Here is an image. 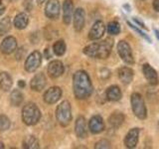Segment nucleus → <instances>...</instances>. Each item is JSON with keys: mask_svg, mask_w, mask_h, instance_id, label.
Listing matches in <instances>:
<instances>
[{"mask_svg": "<svg viewBox=\"0 0 159 149\" xmlns=\"http://www.w3.org/2000/svg\"><path fill=\"white\" fill-rule=\"evenodd\" d=\"M73 91L76 98L86 99L93 93V87L89 74L86 71H78L73 77Z\"/></svg>", "mask_w": 159, "mask_h": 149, "instance_id": "obj_1", "label": "nucleus"}, {"mask_svg": "<svg viewBox=\"0 0 159 149\" xmlns=\"http://www.w3.org/2000/svg\"><path fill=\"white\" fill-rule=\"evenodd\" d=\"M113 41L111 39H106L104 41H99L89 44L84 49V54L89 58L93 59H107L111 55Z\"/></svg>", "mask_w": 159, "mask_h": 149, "instance_id": "obj_2", "label": "nucleus"}, {"mask_svg": "<svg viewBox=\"0 0 159 149\" xmlns=\"http://www.w3.org/2000/svg\"><path fill=\"white\" fill-rule=\"evenodd\" d=\"M41 118V111L39 107L33 102H29L24 106L22 109V120L28 126L37 124Z\"/></svg>", "mask_w": 159, "mask_h": 149, "instance_id": "obj_3", "label": "nucleus"}, {"mask_svg": "<svg viewBox=\"0 0 159 149\" xmlns=\"http://www.w3.org/2000/svg\"><path fill=\"white\" fill-rule=\"evenodd\" d=\"M56 118L59 124L63 127L68 126L72 121V107L68 101H64L57 106Z\"/></svg>", "mask_w": 159, "mask_h": 149, "instance_id": "obj_4", "label": "nucleus"}, {"mask_svg": "<svg viewBox=\"0 0 159 149\" xmlns=\"http://www.w3.org/2000/svg\"><path fill=\"white\" fill-rule=\"evenodd\" d=\"M131 108L134 115L139 119H145L147 117V109L145 106V102L142 96L138 93H133L130 97Z\"/></svg>", "mask_w": 159, "mask_h": 149, "instance_id": "obj_5", "label": "nucleus"}, {"mask_svg": "<svg viewBox=\"0 0 159 149\" xmlns=\"http://www.w3.org/2000/svg\"><path fill=\"white\" fill-rule=\"evenodd\" d=\"M117 53L122 61L127 65L134 64V58L132 55L131 47L125 41H119L117 44Z\"/></svg>", "mask_w": 159, "mask_h": 149, "instance_id": "obj_6", "label": "nucleus"}, {"mask_svg": "<svg viewBox=\"0 0 159 149\" xmlns=\"http://www.w3.org/2000/svg\"><path fill=\"white\" fill-rule=\"evenodd\" d=\"M42 63V55L38 51H34L28 56L25 62V70L29 73H33L40 67Z\"/></svg>", "mask_w": 159, "mask_h": 149, "instance_id": "obj_7", "label": "nucleus"}, {"mask_svg": "<svg viewBox=\"0 0 159 149\" xmlns=\"http://www.w3.org/2000/svg\"><path fill=\"white\" fill-rule=\"evenodd\" d=\"M62 97V89L59 87H51L44 93V102L48 104L56 103Z\"/></svg>", "mask_w": 159, "mask_h": 149, "instance_id": "obj_8", "label": "nucleus"}, {"mask_svg": "<svg viewBox=\"0 0 159 149\" xmlns=\"http://www.w3.org/2000/svg\"><path fill=\"white\" fill-rule=\"evenodd\" d=\"M45 15L51 20L58 19L60 15L59 0H48L45 6Z\"/></svg>", "mask_w": 159, "mask_h": 149, "instance_id": "obj_9", "label": "nucleus"}, {"mask_svg": "<svg viewBox=\"0 0 159 149\" xmlns=\"http://www.w3.org/2000/svg\"><path fill=\"white\" fill-rule=\"evenodd\" d=\"M17 50V40L13 36H8L0 44V52L4 55H10Z\"/></svg>", "mask_w": 159, "mask_h": 149, "instance_id": "obj_10", "label": "nucleus"}, {"mask_svg": "<svg viewBox=\"0 0 159 149\" xmlns=\"http://www.w3.org/2000/svg\"><path fill=\"white\" fill-rule=\"evenodd\" d=\"M47 71H48V74L52 79H57L59 77H61L64 74L65 68H64V65L61 61H59V60H54V61L49 63Z\"/></svg>", "mask_w": 159, "mask_h": 149, "instance_id": "obj_11", "label": "nucleus"}, {"mask_svg": "<svg viewBox=\"0 0 159 149\" xmlns=\"http://www.w3.org/2000/svg\"><path fill=\"white\" fill-rule=\"evenodd\" d=\"M106 32V25L102 21H97L89 32V38L92 41H98L101 39Z\"/></svg>", "mask_w": 159, "mask_h": 149, "instance_id": "obj_12", "label": "nucleus"}, {"mask_svg": "<svg viewBox=\"0 0 159 149\" xmlns=\"http://www.w3.org/2000/svg\"><path fill=\"white\" fill-rule=\"evenodd\" d=\"M84 23H86V12L83 8H78L75 10L74 16H73V25L74 29L77 32L82 31Z\"/></svg>", "mask_w": 159, "mask_h": 149, "instance_id": "obj_13", "label": "nucleus"}, {"mask_svg": "<svg viewBox=\"0 0 159 149\" xmlns=\"http://www.w3.org/2000/svg\"><path fill=\"white\" fill-rule=\"evenodd\" d=\"M139 132H140L139 128H132L127 132L126 136L124 137V145L126 148L131 149L136 147L139 139Z\"/></svg>", "mask_w": 159, "mask_h": 149, "instance_id": "obj_14", "label": "nucleus"}, {"mask_svg": "<svg viewBox=\"0 0 159 149\" xmlns=\"http://www.w3.org/2000/svg\"><path fill=\"white\" fill-rule=\"evenodd\" d=\"M89 129L93 134H98L104 130V122L101 115H93L89 122Z\"/></svg>", "mask_w": 159, "mask_h": 149, "instance_id": "obj_15", "label": "nucleus"}, {"mask_svg": "<svg viewBox=\"0 0 159 149\" xmlns=\"http://www.w3.org/2000/svg\"><path fill=\"white\" fill-rule=\"evenodd\" d=\"M142 72L145 79H147V82L152 84V86H155L158 84V74L156 72L155 69H153L149 64H144L142 67Z\"/></svg>", "mask_w": 159, "mask_h": 149, "instance_id": "obj_16", "label": "nucleus"}, {"mask_svg": "<svg viewBox=\"0 0 159 149\" xmlns=\"http://www.w3.org/2000/svg\"><path fill=\"white\" fill-rule=\"evenodd\" d=\"M75 132L79 138H86L88 136L87 120L84 116L80 115L75 122Z\"/></svg>", "mask_w": 159, "mask_h": 149, "instance_id": "obj_17", "label": "nucleus"}, {"mask_svg": "<svg viewBox=\"0 0 159 149\" xmlns=\"http://www.w3.org/2000/svg\"><path fill=\"white\" fill-rule=\"evenodd\" d=\"M46 84L47 79L45 74L43 73H39L32 78L31 83H30V87L35 92H41L46 87Z\"/></svg>", "mask_w": 159, "mask_h": 149, "instance_id": "obj_18", "label": "nucleus"}, {"mask_svg": "<svg viewBox=\"0 0 159 149\" xmlns=\"http://www.w3.org/2000/svg\"><path fill=\"white\" fill-rule=\"evenodd\" d=\"M74 3L72 0H65L63 3V21L66 25H70L74 16Z\"/></svg>", "mask_w": 159, "mask_h": 149, "instance_id": "obj_19", "label": "nucleus"}, {"mask_svg": "<svg viewBox=\"0 0 159 149\" xmlns=\"http://www.w3.org/2000/svg\"><path fill=\"white\" fill-rule=\"evenodd\" d=\"M133 70L129 67H122L118 70V78L123 84H129L133 79Z\"/></svg>", "mask_w": 159, "mask_h": 149, "instance_id": "obj_20", "label": "nucleus"}, {"mask_svg": "<svg viewBox=\"0 0 159 149\" xmlns=\"http://www.w3.org/2000/svg\"><path fill=\"white\" fill-rule=\"evenodd\" d=\"M106 97L109 102H118L122 97V93L119 87L111 86L107 89Z\"/></svg>", "mask_w": 159, "mask_h": 149, "instance_id": "obj_21", "label": "nucleus"}, {"mask_svg": "<svg viewBox=\"0 0 159 149\" xmlns=\"http://www.w3.org/2000/svg\"><path fill=\"white\" fill-rule=\"evenodd\" d=\"M13 84V81L11 76L6 73V72H2L0 73V88L4 92H8L11 89Z\"/></svg>", "mask_w": 159, "mask_h": 149, "instance_id": "obj_22", "label": "nucleus"}, {"mask_svg": "<svg viewBox=\"0 0 159 149\" xmlns=\"http://www.w3.org/2000/svg\"><path fill=\"white\" fill-rule=\"evenodd\" d=\"M29 23V16L26 13H19L14 18V26L18 30H23L27 27Z\"/></svg>", "mask_w": 159, "mask_h": 149, "instance_id": "obj_23", "label": "nucleus"}, {"mask_svg": "<svg viewBox=\"0 0 159 149\" xmlns=\"http://www.w3.org/2000/svg\"><path fill=\"white\" fill-rule=\"evenodd\" d=\"M124 121V115L122 112L114 111L111 114V116L108 117V123L109 125L113 128H118L121 125Z\"/></svg>", "mask_w": 159, "mask_h": 149, "instance_id": "obj_24", "label": "nucleus"}, {"mask_svg": "<svg viewBox=\"0 0 159 149\" xmlns=\"http://www.w3.org/2000/svg\"><path fill=\"white\" fill-rule=\"evenodd\" d=\"M23 102V94L19 89H13L10 93V103L13 106H20Z\"/></svg>", "mask_w": 159, "mask_h": 149, "instance_id": "obj_25", "label": "nucleus"}, {"mask_svg": "<svg viewBox=\"0 0 159 149\" xmlns=\"http://www.w3.org/2000/svg\"><path fill=\"white\" fill-rule=\"evenodd\" d=\"M39 147V141L35 136H27L23 141V148L25 149H38Z\"/></svg>", "mask_w": 159, "mask_h": 149, "instance_id": "obj_26", "label": "nucleus"}, {"mask_svg": "<svg viewBox=\"0 0 159 149\" xmlns=\"http://www.w3.org/2000/svg\"><path fill=\"white\" fill-rule=\"evenodd\" d=\"M11 19L10 17H4L0 20V36L7 34L11 29Z\"/></svg>", "mask_w": 159, "mask_h": 149, "instance_id": "obj_27", "label": "nucleus"}, {"mask_svg": "<svg viewBox=\"0 0 159 149\" xmlns=\"http://www.w3.org/2000/svg\"><path fill=\"white\" fill-rule=\"evenodd\" d=\"M66 50H67L66 43H65V41H63V40H59V41H57L53 45V51L55 55H57L59 57L63 56V55L66 53Z\"/></svg>", "mask_w": 159, "mask_h": 149, "instance_id": "obj_28", "label": "nucleus"}, {"mask_svg": "<svg viewBox=\"0 0 159 149\" xmlns=\"http://www.w3.org/2000/svg\"><path fill=\"white\" fill-rule=\"evenodd\" d=\"M107 33L112 36H116L120 33V25L116 21H111L107 24Z\"/></svg>", "mask_w": 159, "mask_h": 149, "instance_id": "obj_29", "label": "nucleus"}, {"mask_svg": "<svg viewBox=\"0 0 159 149\" xmlns=\"http://www.w3.org/2000/svg\"><path fill=\"white\" fill-rule=\"evenodd\" d=\"M10 124H11V122H10V119L8 118V116L1 114L0 115V131H5L9 129Z\"/></svg>", "mask_w": 159, "mask_h": 149, "instance_id": "obj_30", "label": "nucleus"}, {"mask_svg": "<svg viewBox=\"0 0 159 149\" xmlns=\"http://www.w3.org/2000/svg\"><path fill=\"white\" fill-rule=\"evenodd\" d=\"M127 25H128V26L130 27L131 29H133V30H134V31H135V32H137V33H138L139 35H140V36H141V37H142L143 39H145L146 41L148 42V43H152V42H151V39H150V37H149L147 34H145V33H144L143 31H141V30L139 29V28H137V27L135 26V25H133L132 23H130V22H129V21H127Z\"/></svg>", "mask_w": 159, "mask_h": 149, "instance_id": "obj_31", "label": "nucleus"}, {"mask_svg": "<svg viewBox=\"0 0 159 149\" xmlns=\"http://www.w3.org/2000/svg\"><path fill=\"white\" fill-rule=\"evenodd\" d=\"M94 148L97 149H107V148H111V142L107 139H102V140H99L96 143V146Z\"/></svg>", "mask_w": 159, "mask_h": 149, "instance_id": "obj_32", "label": "nucleus"}, {"mask_svg": "<svg viewBox=\"0 0 159 149\" xmlns=\"http://www.w3.org/2000/svg\"><path fill=\"white\" fill-rule=\"evenodd\" d=\"M24 7L27 11H31L32 8H33V3H32V0H24Z\"/></svg>", "mask_w": 159, "mask_h": 149, "instance_id": "obj_33", "label": "nucleus"}, {"mask_svg": "<svg viewBox=\"0 0 159 149\" xmlns=\"http://www.w3.org/2000/svg\"><path fill=\"white\" fill-rule=\"evenodd\" d=\"M25 53H26V52L24 51L23 48L19 49V50H16V55H15V57H16V59H18V60H21L24 57Z\"/></svg>", "mask_w": 159, "mask_h": 149, "instance_id": "obj_34", "label": "nucleus"}, {"mask_svg": "<svg viewBox=\"0 0 159 149\" xmlns=\"http://www.w3.org/2000/svg\"><path fill=\"white\" fill-rule=\"evenodd\" d=\"M101 76L102 79H107L109 76H111V72H109V70H107V69H102L101 71Z\"/></svg>", "mask_w": 159, "mask_h": 149, "instance_id": "obj_35", "label": "nucleus"}, {"mask_svg": "<svg viewBox=\"0 0 159 149\" xmlns=\"http://www.w3.org/2000/svg\"><path fill=\"white\" fill-rule=\"evenodd\" d=\"M133 21H134V23H136L138 26H140L142 29H147L146 27H145V25H144V23L141 21L140 19L139 18H135V17H133Z\"/></svg>", "mask_w": 159, "mask_h": 149, "instance_id": "obj_36", "label": "nucleus"}, {"mask_svg": "<svg viewBox=\"0 0 159 149\" xmlns=\"http://www.w3.org/2000/svg\"><path fill=\"white\" fill-rule=\"evenodd\" d=\"M152 6H153V9L155 10L156 12H159V0H153Z\"/></svg>", "mask_w": 159, "mask_h": 149, "instance_id": "obj_37", "label": "nucleus"}, {"mask_svg": "<svg viewBox=\"0 0 159 149\" xmlns=\"http://www.w3.org/2000/svg\"><path fill=\"white\" fill-rule=\"evenodd\" d=\"M5 12V6H4V4L2 3V1L0 0V16Z\"/></svg>", "mask_w": 159, "mask_h": 149, "instance_id": "obj_38", "label": "nucleus"}, {"mask_svg": "<svg viewBox=\"0 0 159 149\" xmlns=\"http://www.w3.org/2000/svg\"><path fill=\"white\" fill-rule=\"evenodd\" d=\"M44 55H45V58H46V59H50V58H51V53H50V50L49 49H45Z\"/></svg>", "mask_w": 159, "mask_h": 149, "instance_id": "obj_39", "label": "nucleus"}, {"mask_svg": "<svg viewBox=\"0 0 159 149\" xmlns=\"http://www.w3.org/2000/svg\"><path fill=\"white\" fill-rule=\"evenodd\" d=\"M18 86H19V88H23L26 87V83H25L24 81H22V79H20V81L18 82Z\"/></svg>", "mask_w": 159, "mask_h": 149, "instance_id": "obj_40", "label": "nucleus"}, {"mask_svg": "<svg viewBox=\"0 0 159 149\" xmlns=\"http://www.w3.org/2000/svg\"><path fill=\"white\" fill-rule=\"evenodd\" d=\"M154 33H155V36L157 37V39L159 40V31H158V30H154Z\"/></svg>", "mask_w": 159, "mask_h": 149, "instance_id": "obj_41", "label": "nucleus"}, {"mask_svg": "<svg viewBox=\"0 0 159 149\" xmlns=\"http://www.w3.org/2000/svg\"><path fill=\"white\" fill-rule=\"evenodd\" d=\"M45 1H46V0H37V3L38 4H43Z\"/></svg>", "mask_w": 159, "mask_h": 149, "instance_id": "obj_42", "label": "nucleus"}, {"mask_svg": "<svg viewBox=\"0 0 159 149\" xmlns=\"http://www.w3.org/2000/svg\"><path fill=\"white\" fill-rule=\"evenodd\" d=\"M4 147H5V146H4V143L0 141V149H3Z\"/></svg>", "mask_w": 159, "mask_h": 149, "instance_id": "obj_43", "label": "nucleus"}, {"mask_svg": "<svg viewBox=\"0 0 159 149\" xmlns=\"http://www.w3.org/2000/svg\"><path fill=\"white\" fill-rule=\"evenodd\" d=\"M141 1H143V0H141Z\"/></svg>", "mask_w": 159, "mask_h": 149, "instance_id": "obj_44", "label": "nucleus"}]
</instances>
